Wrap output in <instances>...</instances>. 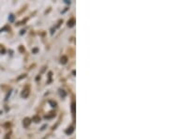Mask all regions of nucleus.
I'll use <instances>...</instances> for the list:
<instances>
[{
    "instance_id": "1",
    "label": "nucleus",
    "mask_w": 169,
    "mask_h": 139,
    "mask_svg": "<svg viewBox=\"0 0 169 139\" xmlns=\"http://www.w3.org/2000/svg\"><path fill=\"white\" fill-rule=\"evenodd\" d=\"M73 24H74V20L73 19H71L70 21L68 22V25H69V27H73Z\"/></svg>"
},
{
    "instance_id": "2",
    "label": "nucleus",
    "mask_w": 169,
    "mask_h": 139,
    "mask_svg": "<svg viewBox=\"0 0 169 139\" xmlns=\"http://www.w3.org/2000/svg\"><path fill=\"white\" fill-rule=\"evenodd\" d=\"M29 123H30V121H29L28 118H25V121L24 120V125L25 127H27V126L29 125Z\"/></svg>"
},
{
    "instance_id": "3",
    "label": "nucleus",
    "mask_w": 169,
    "mask_h": 139,
    "mask_svg": "<svg viewBox=\"0 0 169 139\" xmlns=\"http://www.w3.org/2000/svg\"><path fill=\"white\" fill-rule=\"evenodd\" d=\"M73 128L70 127V128H69V130L66 131V133H67V135H70V133H73Z\"/></svg>"
},
{
    "instance_id": "4",
    "label": "nucleus",
    "mask_w": 169,
    "mask_h": 139,
    "mask_svg": "<svg viewBox=\"0 0 169 139\" xmlns=\"http://www.w3.org/2000/svg\"><path fill=\"white\" fill-rule=\"evenodd\" d=\"M9 22H13L14 21V16H13V14H11V15H9Z\"/></svg>"
},
{
    "instance_id": "5",
    "label": "nucleus",
    "mask_w": 169,
    "mask_h": 139,
    "mask_svg": "<svg viewBox=\"0 0 169 139\" xmlns=\"http://www.w3.org/2000/svg\"><path fill=\"white\" fill-rule=\"evenodd\" d=\"M66 62H67V58H66V56H63V58H61V63L65 64Z\"/></svg>"
},
{
    "instance_id": "6",
    "label": "nucleus",
    "mask_w": 169,
    "mask_h": 139,
    "mask_svg": "<svg viewBox=\"0 0 169 139\" xmlns=\"http://www.w3.org/2000/svg\"><path fill=\"white\" fill-rule=\"evenodd\" d=\"M74 110H75V104L73 102V104H71V111H73V113H74Z\"/></svg>"
},
{
    "instance_id": "7",
    "label": "nucleus",
    "mask_w": 169,
    "mask_h": 139,
    "mask_svg": "<svg viewBox=\"0 0 169 139\" xmlns=\"http://www.w3.org/2000/svg\"><path fill=\"white\" fill-rule=\"evenodd\" d=\"M59 93H60V96H62V97H65V96H66V93H65L63 90H60Z\"/></svg>"
},
{
    "instance_id": "8",
    "label": "nucleus",
    "mask_w": 169,
    "mask_h": 139,
    "mask_svg": "<svg viewBox=\"0 0 169 139\" xmlns=\"http://www.w3.org/2000/svg\"><path fill=\"white\" fill-rule=\"evenodd\" d=\"M65 3H66V4H70V1H68V0H65Z\"/></svg>"
}]
</instances>
